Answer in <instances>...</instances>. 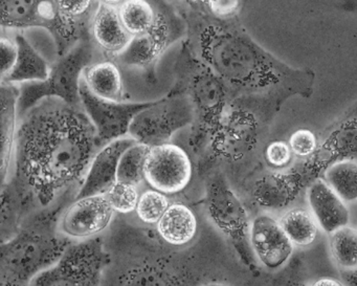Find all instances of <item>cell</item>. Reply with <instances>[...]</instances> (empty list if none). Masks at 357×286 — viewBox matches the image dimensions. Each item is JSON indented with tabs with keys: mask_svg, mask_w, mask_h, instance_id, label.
I'll return each mask as SVG.
<instances>
[{
	"mask_svg": "<svg viewBox=\"0 0 357 286\" xmlns=\"http://www.w3.org/2000/svg\"><path fill=\"white\" fill-rule=\"evenodd\" d=\"M100 148L81 104L45 98L22 114L8 183L24 217L74 200Z\"/></svg>",
	"mask_w": 357,
	"mask_h": 286,
	"instance_id": "obj_1",
	"label": "cell"
},
{
	"mask_svg": "<svg viewBox=\"0 0 357 286\" xmlns=\"http://www.w3.org/2000/svg\"><path fill=\"white\" fill-rule=\"evenodd\" d=\"M68 204L26 215L17 233L0 244V285H31L39 273L57 262L73 241L57 229Z\"/></svg>",
	"mask_w": 357,
	"mask_h": 286,
	"instance_id": "obj_2",
	"label": "cell"
},
{
	"mask_svg": "<svg viewBox=\"0 0 357 286\" xmlns=\"http://www.w3.org/2000/svg\"><path fill=\"white\" fill-rule=\"evenodd\" d=\"M96 45L84 38L51 63L49 76L43 81L22 83L18 86V118L45 98H57L80 105L81 76L87 64L95 61Z\"/></svg>",
	"mask_w": 357,
	"mask_h": 286,
	"instance_id": "obj_3",
	"label": "cell"
},
{
	"mask_svg": "<svg viewBox=\"0 0 357 286\" xmlns=\"http://www.w3.org/2000/svg\"><path fill=\"white\" fill-rule=\"evenodd\" d=\"M74 24L60 14L57 0H0V28L11 32L31 28L50 30L58 57L80 43L73 33L84 38L80 31L72 28Z\"/></svg>",
	"mask_w": 357,
	"mask_h": 286,
	"instance_id": "obj_4",
	"label": "cell"
},
{
	"mask_svg": "<svg viewBox=\"0 0 357 286\" xmlns=\"http://www.w3.org/2000/svg\"><path fill=\"white\" fill-rule=\"evenodd\" d=\"M107 255L102 235L73 240L55 264L31 285H102Z\"/></svg>",
	"mask_w": 357,
	"mask_h": 286,
	"instance_id": "obj_5",
	"label": "cell"
},
{
	"mask_svg": "<svg viewBox=\"0 0 357 286\" xmlns=\"http://www.w3.org/2000/svg\"><path fill=\"white\" fill-rule=\"evenodd\" d=\"M195 118V110L188 96L170 95L137 112L129 125L128 137L147 146L160 145Z\"/></svg>",
	"mask_w": 357,
	"mask_h": 286,
	"instance_id": "obj_6",
	"label": "cell"
},
{
	"mask_svg": "<svg viewBox=\"0 0 357 286\" xmlns=\"http://www.w3.org/2000/svg\"><path fill=\"white\" fill-rule=\"evenodd\" d=\"M80 103L96 129L100 147L114 140L128 137V128L133 116L149 107L153 102H112L100 99L91 93L80 81Z\"/></svg>",
	"mask_w": 357,
	"mask_h": 286,
	"instance_id": "obj_7",
	"label": "cell"
},
{
	"mask_svg": "<svg viewBox=\"0 0 357 286\" xmlns=\"http://www.w3.org/2000/svg\"><path fill=\"white\" fill-rule=\"evenodd\" d=\"M116 212L105 194L75 198L62 211L57 229L70 240H84L102 235L114 220Z\"/></svg>",
	"mask_w": 357,
	"mask_h": 286,
	"instance_id": "obj_8",
	"label": "cell"
},
{
	"mask_svg": "<svg viewBox=\"0 0 357 286\" xmlns=\"http://www.w3.org/2000/svg\"><path fill=\"white\" fill-rule=\"evenodd\" d=\"M191 176V160L183 148L169 143L150 146L144 165V179L150 187L165 194L178 193Z\"/></svg>",
	"mask_w": 357,
	"mask_h": 286,
	"instance_id": "obj_9",
	"label": "cell"
},
{
	"mask_svg": "<svg viewBox=\"0 0 357 286\" xmlns=\"http://www.w3.org/2000/svg\"><path fill=\"white\" fill-rule=\"evenodd\" d=\"M208 211L213 223L227 234L241 252H246L248 227L245 209L221 179H214L208 187Z\"/></svg>",
	"mask_w": 357,
	"mask_h": 286,
	"instance_id": "obj_10",
	"label": "cell"
},
{
	"mask_svg": "<svg viewBox=\"0 0 357 286\" xmlns=\"http://www.w3.org/2000/svg\"><path fill=\"white\" fill-rule=\"evenodd\" d=\"M250 246L260 262L269 269L283 266L294 252V244L285 232L268 215H259L250 227Z\"/></svg>",
	"mask_w": 357,
	"mask_h": 286,
	"instance_id": "obj_11",
	"label": "cell"
},
{
	"mask_svg": "<svg viewBox=\"0 0 357 286\" xmlns=\"http://www.w3.org/2000/svg\"><path fill=\"white\" fill-rule=\"evenodd\" d=\"M137 143L130 137H121L102 146L91 160L76 197L104 194L116 181L119 160L123 152Z\"/></svg>",
	"mask_w": 357,
	"mask_h": 286,
	"instance_id": "obj_12",
	"label": "cell"
},
{
	"mask_svg": "<svg viewBox=\"0 0 357 286\" xmlns=\"http://www.w3.org/2000/svg\"><path fill=\"white\" fill-rule=\"evenodd\" d=\"M89 29L96 47L110 55H120L132 41L121 22L118 8L112 6L98 3Z\"/></svg>",
	"mask_w": 357,
	"mask_h": 286,
	"instance_id": "obj_13",
	"label": "cell"
},
{
	"mask_svg": "<svg viewBox=\"0 0 357 286\" xmlns=\"http://www.w3.org/2000/svg\"><path fill=\"white\" fill-rule=\"evenodd\" d=\"M308 202L317 225L327 234L349 225L350 214L344 202L327 185L317 179L308 189Z\"/></svg>",
	"mask_w": 357,
	"mask_h": 286,
	"instance_id": "obj_14",
	"label": "cell"
},
{
	"mask_svg": "<svg viewBox=\"0 0 357 286\" xmlns=\"http://www.w3.org/2000/svg\"><path fill=\"white\" fill-rule=\"evenodd\" d=\"M89 91L100 99L112 102L126 101L122 73L110 60H95L85 66L81 76Z\"/></svg>",
	"mask_w": 357,
	"mask_h": 286,
	"instance_id": "obj_15",
	"label": "cell"
},
{
	"mask_svg": "<svg viewBox=\"0 0 357 286\" xmlns=\"http://www.w3.org/2000/svg\"><path fill=\"white\" fill-rule=\"evenodd\" d=\"M18 45L17 60L7 82L20 85L22 83L43 81L49 76L51 63L24 35L15 33Z\"/></svg>",
	"mask_w": 357,
	"mask_h": 286,
	"instance_id": "obj_16",
	"label": "cell"
},
{
	"mask_svg": "<svg viewBox=\"0 0 357 286\" xmlns=\"http://www.w3.org/2000/svg\"><path fill=\"white\" fill-rule=\"evenodd\" d=\"M158 231L162 239L172 246H183L193 239L197 231L194 213L185 204H171L158 221Z\"/></svg>",
	"mask_w": 357,
	"mask_h": 286,
	"instance_id": "obj_17",
	"label": "cell"
},
{
	"mask_svg": "<svg viewBox=\"0 0 357 286\" xmlns=\"http://www.w3.org/2000/svg\"><path fill=\"white\" fill-rule=\"evenodd\" d=\"M300 190L298 175L273 173L256 183L255 198L266 208H283L287 206Z\"/></svg>",
	"mask_w": 357,
	"mask_h": 286,
	"instance_id": "obj_18",
	"label": "cell"
},
{
	"mask_svg": "<svg viewBox=\"0 0 357 286\" xmlns=\"http://www.w3.org/2000/svg\"><path fill=\"white\" fill-rule=\"evenodd\" d=\"M279 223L292 244L308 246L317 239L319 225L312 213L305 209L294 208L287 211Z\"/></svg>",
	"mask_w": 357,
	"mask_h": 286,
	"instance_id": "obj_19",
	"label": "cell"
},
{
	"mask_svg": "<svg viewBox=\"0 0 357 286\" xmlns=\"http://www.w3.org/2000/svg\"><path fill=\"white\" fill-rule=\"evenodd\" d=\"M324 181L342 202H356L357 165L355 160H342L330 165L324 173Z\"/></svg>",
	"mask_w": 357,
	"mask_h": 286,
	"instance_id": "obj_20",
	"label": "cell"
},
{
	"mask_svg": "<svg viewBox=\"0 0 357 286\" xmlns=\"http://www.w3.org/2000/svg\"><path fill=\"white\" fill-rule=\"evenodd\" d=\"M119 17L131 36L145 34L154 20L153 10L146 0H125L118 7Z\"/></svg>",
	"mask_w": 357,
	"mask_h": 286,
	"instance_id": "obj_21",
	"label": "cell"
},
{
	"mask_svg": "<svg viewBox=\"0 0 357 286\" xmlns=\"http://www.w3.org/2000/svg\"><path fill=\"white\" fill-rule=\"evenodd\" d=\"M24 214L15 192L8 183L0 189V244L11 239L22 225Z\"/></svg>",
	"mask_w": 357,
	"mask_h": 286,
	"instance_id": "obj_22",
	"label": "cell"
},
{
	"mask_svg": "<svg viewBox=\"0 0 357 286\" xmlns=\"http://www.w3.org/2000/svg\"><path fill=\"white\" fill-rule=\"evenodd\" d=\"M150 146L135 143L129 146L119 160L116 181L139 185L144 181V165Z\"/></svg>",
	"mask_w": 357,
	"mask_h": 286,
	"instance_id": "obj_23",
	"label": "cell"
},
{
	"mask_svg": "<svg viewBox=\"0 0 357 286\" xmlns=\"http://www.w3.org/2000/svg\"><path fill=\"white\" fill-rule=\"evenodd\" d=\"M331 250L334 259L340 267L356 269L357 267V231L350 225H344L330 234Z\"/></svg>",
	"mask_w": 357,
	"mask_h": 286,
	"instance_id": "obj_24",
	"label": "cell"
},
{
	"mask_svg": "<svg viewBox=\"0 0 357 286\" xmlns=\"http://www.w3.org/2000/svg\"><path fill=\"white\" fill-rule=\"evenodd\" d=\"M104 194L116 214L135 212L139 196L137 186L116 181Z\"/></svg>",
	"mask_w": 357,
	"mask_h": 286,
	"instance_id": "obj_25",
	"label": "cell"
},
{
	"mask_svg": "<svg viewBox=\"0 0 357 286\" xmlns=\"http://www.w3.org/2000/svg\"><path fill=\"white\" fill-rule=\"evenodd\" d=\"M168 206V198L164 193L156 190H148L139 196L135 211L139 220L153 225L160 220Z\"/></svg>",
	"mask_w": 357,
	"mask_h": 286,
	"instance_id": "obj_26",
	"label": "cell"
},
{
	"mask_svg": "<svg viewBox=\"0 0 357 286\" xmlns=\"http://www.w3.org/2000/svg\"><path fill=\"white\" fill-rule=\"evenodd\" d=\"M18 45L15 33L0 28V84L7 82L17 60Z\"/></svg>",
	"mask_w": 357,
	"mask_h": 286,
	"instance_id": "obj_27",
	"label": "cell"
},
{
	"mask_svg": "<svg viewBox=\"0 0 357 286\" xmlns=\"http://www.w3.org/2000/svg\"><path fill=\"white\" fill-rule=\"evenodd\" d=\"M98 3L97 0H57L60 14L73 22L91 18Z\"/></svg>",
	"mask_w": 357,
	"mask_h": 286,
	"instance_id": "obj_28",
	"label": "cell"
},
{
	"mask_svg": "<svg viewBox=\"0 0 357 286\" xmlns=\"http://www.w3.org/2000/svg\"><path fill=\"white\" fill-rule=\"evenodd\" d=\"M290 150L298 156H308L314 153L317 148V140L314 133L308 129H298L292 133L289 139Z\"/></svg>",
	"mask_w": 357,
	"mask_h": 286,
	"instance_id": "obj_29",
	"label": "cell"
},
{
	"mask_svg": "<svg viewBox=\"0 0 357 286\" xmlns=\"http://www.w3.org/2000/svg\"><path fill=\"white\" fill-rule=\"evenodd\" d=\"M291 150L285 142H273L266 149V158L275 167H285L291 160Z\"/></svg>",
	"mask_w": 357,
	"mask_h": 286,
	"instance_id": "obj_30",
	"label": "cell"
},
{
	"mask_svg": "<svg viewBox=\"0 0 357 286\" xmlns=\"http://www.w3.org/2000/svg\"><path fill=\"white\" fill-rule=\"evenodd\" d=\"M211 10L218 16H229L237 10L239 0H208Z\"/></svg>",
	"mask_w": 357,
	"mask_h": 286,
	"instance_id": "obj_31",
	"label": "cell"
},
{
	"mask_svg": "<svg viewBox=\"0 0 357 286\" xmlns=\"http://www.w3.org/2000/svg\"><path fill=\"white\" fill-rule=\"evenodd\" d=\"M313 285L317 286H323V285H342V282L336 281V280H332V279H321L319 280V281L314 282V284Z\"/></svg>",
	"mask_w": 357,
	"mask_h": 286,
	"instance_id": "obj_32",
	"label": "cell"
},
{
	"mask_svg": "<svg viewBox=\"0 0 357 286\" xmlns=\"http://www.w3.org/2000/svg\"><path fill=\"white\" fill-rule=\"evenodd\" d=\"M97 1L99 3H102V5L118 8L125 0H97Z\"/></svg>",
	"mask_w": 357,
	"mask_h": 286,
	"instance_id": "obj_33",
	"label": "cell"
}]
</instances>
